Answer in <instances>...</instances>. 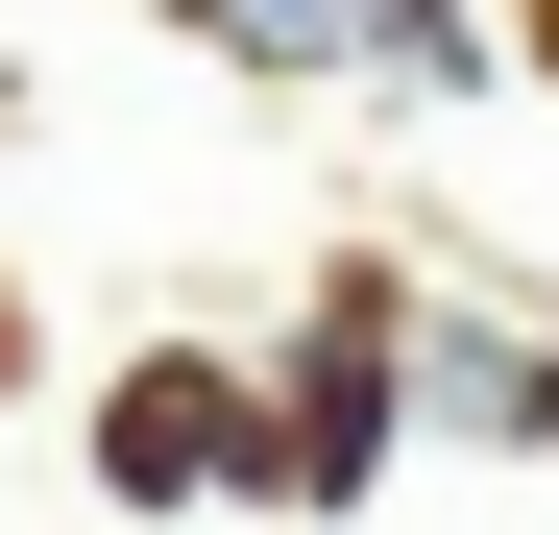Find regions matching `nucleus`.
Segmentation results:
<instances>
[{"label":"nucleus","instance_id":"obj_1","mask_svg":"<svg viewBox=\"0 0 559 535\" xmlns=\"http://www.w3.org/2000/svg\"><path fill=\"white\" fill-rule=\"evenodd\" d=\"M243 487H293V511H365V487H390V268L293 341V390H243Z\"/></svg>","mask_w":559,"mask_h":535},{"label":"nucleus","instance_id":"obj_2","mask_svg":"<svg viewBox=\"0 0 559 535\" xmlns=\"http://www.w3.org/2000/svg\"><path fill=\"white\" fill-rule=\"evenodd\" d=\"M98 487H122V511L243 487V366H122V390H98Z\"/></svg>","mask_w":559,"mask_h":535},{"label":"nucleus","instance_id":"obj_3","mask_svg":"<svg viewBox=\"0 0 559 535\" xmlns=\"http://www.w3.org/2000/svg\"><path fill=\"white\" fill-rule=\"evenodd\" d=\"M365 73H390V98H462V73H487V25H438V0H365Z\"/></svg>","mask_w":559,"mask_h":535},{"label":"nucleus","instance_id":"obj_4","mask_svg":"<svg viewBox=\"0 0 559 535\" xmlns=\"http://www.w3.org/2000/svg\"><path fill=\"white\" fill-rule=\"evenodd\" d=\"M195 25H219V49H293V73H341V49H365V0H195Z\"/></svg>","mask_w":559,"mask_h":535}]
</instances>
